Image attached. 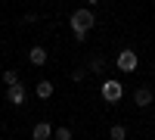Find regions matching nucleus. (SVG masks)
Here are the masks:
<instances>
[{
	"instance_id": "f257e3e1",
	"label": "nucleus",
	"mask_w": 155,
	"mask_h": 140,
	"mask_svg": "<svg viewBox=\"0 0 155 140\" xmlns=\"http://www.w3.org/2000/svg\"><path fill=\"white\" fill-rule=\"evenodd\" d=\"M93 25H96L93 9H74V12H71V28H74V31H90Z\"/></svg>"
},
{
	"instance_id": "f03ea898",
	"label": "nucleus",
	"mask_w": 155,
	"mask_h": 140,
	"mask_svg": "<svg viewBox=\"0 0 155 140\" xmlns=\"http://www.w3.org/2000/svg\"><path fill=\"white\" fill-rule=\"evenodd\" d=\"M121 97H124V87L118 81H106L102 84V100H106V103H118Z\"/></svg>"
},
{
	"instance_id": "7ed1b4c3",
	"label": "nucleus",
	"mask_w": 155,
	"mask_h": 140,
	"mask_svg": "<svg viewBox=\"0 0 155 140\" xmlns=\"http://www.w3.org/2000/svg\"><path fill=\"white\" fill-rule=\"evenodd\" d=\"M137 53H134V50H121V53H118V69L121 72H134L137 69Z\"/></svg>"
},
{
	"instance_id": "20e7f679",
	"label": "nucleus",
	"mask_w": 155,
	"mask_h": 140,
	"mask_svg": "<svg viewBox=\"0 0 155 140\" xmlns=\"http://www.w3.org/2000/svg\"><path fill=\"white\" fill-rule=\"evenodd\" d=\"M34 140H53V125L50 121H37L34 125V131H31Z\"/></svg>"
},
{
	"instance_id": "39448f33",
	"label": "nucleus",
	"mask_w": 155,
	"mask_h": 140,
	"mask_svg": "<svg viewBox=\"0 0 155 140\" xmlns=\"http://www.w3.org/2000/svg\"><path fill=\"white\" fill-rule=\"evenodd\" d=\"M6 100H9L12 106H22V103H25V87H22V84H9Z\"/></svg>"
},
{
	"instance_id": "423d86ee",
	"label": "nucleus",
	"mask_w": 155,
	"mask_h": 140,
	"mask_svg": "<svg viewBox=\"0 0 155 140\" xmlns=\"http://www.w3.org/2000/svg\"><path fill=\"white\" fill-rule=\"evenodd\" d=\"M28 59H31V66H44L47 62V47H31Z\"/></svg>"
},
{
	"instance_id": "0eeeda50",
	"label": "nucleus",
	"mask_w": 155,
	"mask_h": 140,
	"mask_svg": "<svg viewBox=\"0 0 155 140\" xmlns=\"http://www.w3.org/2000/svg\"><path fill=\"white\" fill-rule=\"evenodd\" d=\"M134 103L137 106H149L152 103V90H149V87H140V90L134 94Z\"/></svg>"
},
{
	"instance_id": "6e6552de",
	"label": "nucleus",
	"mask_w": 155,
	"mask_h": 140,
	"mask_svg": "<svg viewBox=\"0 0 155 140\" xmlns=\"http://www.w3.org/2000/svg\"><path fill=\"white\" fill-rule=\"evenodd\" d=\"M37 97H41V100H50V97H53V84H50V81H41V84H37Z\"/></svg>"
},
{
	"instance_id": "1a4fd4ad",
	"label": "nucleus",
	"mask_w": 155,
	"mask_h": 140,
	"mask_svg": "<svg viewBox=\"0 0 155 140\" xmlns=\"http://www.w3.org/2000/svg\"><path fill=\"white\" fill-rule=\"evenodd\" d=\"M109 137H112V140H127V128H124V125H112Z\"/></svg>"
},
{
	"instance_id": "9d476101",
	"label": "nucleus",
	"mask_w": 155,
	"mask_h": 140,
	"mask_svg": "<svg viewBox=\"0 0 155 140\" xmlns=\"http://www.w3.org/2000/svg\"><path fill=\"white\" fill-rule=\"evenodd\" d=\"M53 140H71V131L62 125V128H56V131H53Z\"/></svg>"
},
{
	"instance_id": "9b49d317",
	"label": "nucleus",
	"mask_w": 155,
	"mask_h": 140,
	"mask_svg": "<svg viewBox=\"0 0 155 140\" xmlns=\"http://www.w3.org/2000/svg\"><path fill=\"white\" fill-rule=\"evenodd\" d=\"M3 81H6V87H9V84H19V72H16V69L3 72Z\"/></svg>"
},
{
	"instance_id": "f8f14e48",
	"label": "nucleus",
	"mask_w": 155,
	"mask_h": 140,
	"mask_svg": "<svg viewBox=\"0 0 155 140\" xmlns=\"http://www.w3.org/2000/svg\"><path fill=\"white\" fill-rule=\"evenodd\" d=\"M87 3H96V0H87Z\"/></svg>"
}]
</instances>
